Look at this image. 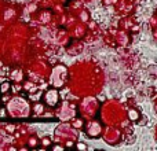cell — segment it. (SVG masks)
Instances as JSON below:
<instances>
[{
  "mask_svg": "<svg viewBox=\"0 0 157 151\" xmlns=\"http://www.w3.org/2000/svg\"><path fill=\"white\" fill-rule=\"evenodd\" d=\"M8 88H10V84H8V83H4V85H2V88H0V89H2V92H7Z\"/></svg>",
  "mask_w": 157,
  "mask_h": 151,
  "instance_id": "2",
  "label": "cell"
},
{
  "mask_svg": "<svg viewBox=\"0 0 157 151\" xmlns=\"http://www.w3.org/2000/svg\"><path fill=\"white\" fill-rule=\"evenodd\" d=\"M130 118L131 120H138V113H136V111H135V113H134V111H131V113H130Z\"/></svg>",
  "mask_w": 157,
  "mask_h": 151,
  "instance_id": "3",
  "label": "cell"
},
{
  "mask_svg": "<svg viewBox=\"0 0 157 151\" xmlns=\"http://www.w3.org/2000/svg\"><path fill=\"white\" fill-rule=\"evenodd\" d=\"M52 149H54L55 151H62V150H63V147H62V146H54Z\"/></svg>",
  "mask_w": 157,
  "mask_h": 151,
  "instance_id": "5",
  "label": "cell"
},
{
  "mask_svg": "<svg viewBox=\"0 0 157 151\" xmlns=\"http://www.w3.org/2000/svg\"><path fill=\"white\" fill-rule=\"evenodd\" d=\"M43 99L48 106L54 107V106H57L58 102H59V94H58L57 89H50V91H47L46 94L43 95Z\"/></svg>",
  "mask_w": 157,
  "mask_h": 151,
  "instance_id": "1",
  "label": "cell"
},
{
  "mask_svg": "<svg viewBox=\"0 0 157 151\" xmlns=\"http://www.w3.org/2000/svg\"><path fill=\"white\" fill-rule=\"evenodd\" d=\"M77 149H83V150H86V149H87V146H86V144H83V143H78V144H77Z\"/></svg>",
  "mask_w": 157,
  "mask_h": 151,
  "instance_id": "4",
  "label": "cell"
}]
</instances>
